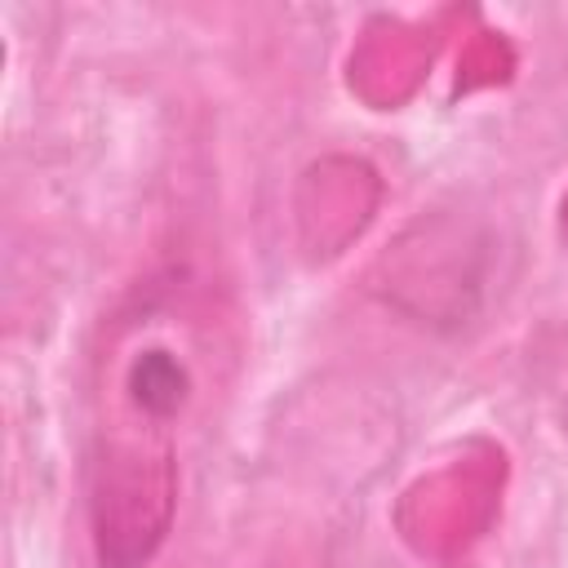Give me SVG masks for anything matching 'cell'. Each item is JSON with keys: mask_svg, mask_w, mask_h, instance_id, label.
I'll use <instances>...</instances> for the list:
<instances>
[{"mask_svg": "<svg viewBox=\"0 0 568 568\" xmlns=\"http://www.w3.org/2000/svg\"><path fill=\"white\" fill-rule=\"evenodd\" d=\"M129 390H133V404L146 417H169L182 404L186 373H182V364L169 351H146L129 368Z\"/></svg>", "mask_w": 568, "mask_h": 568, "instance_id": "cell-1", "label": "cell"}]
</instances>
